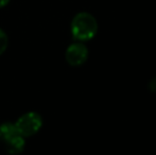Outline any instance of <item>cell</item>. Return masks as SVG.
Segmentation results:
<instances>
[{
	"label": "cell",
	"mask_w": 156,
	"mask_h": 155,
	"mask_svg": "<svg viewBox=\"0 0 156 155\" xmlns=\"http://www.w3.org/2000/svg\"><path fill=\"white\" fill-rule=\"evenodd\" d=\"M98 23L91 14L81 12L71 21V34L76 41H89L97 34Z\"/></svg>",
	"instance_id": "1"
},
{
	"label": "cell",
	"mask_w": 156,
	"mask_h": 155,
	"mask_svg": "<svg viewBox=\"0 0 156 155\" xmlns=\"http://www.w3.org/2000/svg\"><path fill=\"white\" fill-rule=\"evenodd\" d=\"M0 143L10 154H19L25 149V137L20 134L15 123L0 124Z\"/></svg>",
	"instance_id": "2"
},
{
	"label": "cell",
	"mask_w": 156,
	"mask_h": 155,
	"mask_svg": "<svg viewBox=\"0 0 156 155\" xmlns=\"http://www.w3.org/2000/svg\"><path fill=\"white\" fill-rule=\"evenodd\" d=\"M15 125L23 137H31L41 130L43 119L37 113L29 112L19 117Z\"/></svg>",
	"instance_id": "3"
},
{
	"label": "cell",
	"mask_w": 156,
	"mask_h": 155,
	"mask_svg": "<svg viewBox=\"0 0 156 155\" xmlns=\"http://www.w3.org/2000/svg\"><path fill=\"white\" fill-rule=\"evenodd\" d=\"M66 61L71 66H80L86 62L88 58V49L82 43H76L70 45L66 50Z\"/></svg>",
	"instance_id": "4"
},
{
	"label": "cell",
	"mask_w": 156,
	"mask_h": 155,
	"mask_svg": "<svg viewBox=\"0 0 156 155\" xmlns=\"http://www.w3.org/2000/svg\"><path fill=\"white\" fill-rule=\"evenodd\" d=\"M9 45V38L6 33L2 29H0V55L4 53Z\"/></svg>",
	"instance_id": "5"
},
{
	"label": "cell",
	"mask_w": 156,
	"mask_h": 155,
	"mask_svg": "<svg viewBox=\"0 0 156 155\" xmlns=\"http://www.w3.org/2000/svg\"><path fill=\"white\" fill-rule=\"evenodd\" d=\"M149 87H150V89L152 91H156V78L151 80L150 84H149Z\"/></svg>",
	"instance_id": "6"
},
{
	"label": "cell",
	"mask_w": 156,
	"mask_h": 155,
	"mask_svg": "<svg viewBox=\"0 0 156 155\" xmlns=\"http://www.w3.org/2000/svg\"><path fill=\"white\" fill-rule=\"evenodd\" d=\"M10 2V0H0V8H3Z\"/></svg>",
	"instance_id": "7"
}]
</instances>
